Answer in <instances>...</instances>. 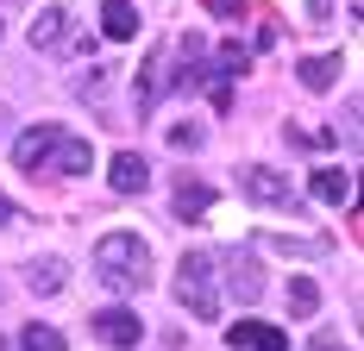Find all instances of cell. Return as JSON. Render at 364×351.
<instances>
[{"mask_svg":"<svg viewBox=\"0 0 364 351\" xmlns=\"http://www.w3.org/2000/svg\"><path fill=\"white\" fill-rule=\"evenodd\" d=\"M13 163L26 176H88L95 170V144L63 132V126H26L13 144Z\"/></svg>","mask_w":364,"mask_h":351,"instance_id":"obj_1","label":"cell"},{"mask_svg":"<svg viewBox=\"0 0 364 351\" xmlns=\"http://www.w3.org/2000/svg\"><path fill=\"white\" fill-rule=\"evenodd\" d=\"M95 276L107 282L113 295H139L151 282V245L139 232H107V239L95 245Z\"/></svg>","mask_w":364,"mask_h":351,"instance_id":"obj_2","label":"cell"},{"mask_svg":"<svg viewBox=\"0 0 364 351\" xmlns=\"http://www.w3.org/2000/svg\"><path fill=\"white\" fill-rule=\"evenodd\" d=\"M176 301L195 320H220V257H214V251H188V257H182Z\"/></svg>","mask_w":364,"mask_h":351,"instance_id":"obj_3","label":"cell"},{"mask_svg":"<svg viewBox=\"0 0 364 351\" xmlns=\"http://www.w3.org/2000/svg\"><path fill=\"white\" fill-rule=\"evenodd\" d=\"M88 333H95L107 351H132L139 339H145V320L132 314V308H101V314L88 320Z\"/></svg>","mask_w":364,"mask_h":351,"instance_id":"obj_4","label":"cell"},{"mask_svg":"<svg viewBox=\"0 0 364 351\" xmlns=\"http://www.w3.org/2000/svg\"><path fill=\"white\" fill-rule=\"evenodd\" d=\"M214 257H220V270H226V276H220L226 295H239V301H257V295H264V270H257L252 251H214Z\"/></svg>","mask_w":364,"mask_h":351,"instance_id":"obj_5","label":"cell"},{"mask_svg":"<svg viewBox=\"0 0 364 351\" xmlns=\"http://www.w3.org/2000/svg\"><path fill=\"white\" fill-rule=\"evenodd\" d=\"M239 195H252L257 207H289V201H295L289 176H277L270 163H245V170H239Z\"/></svg>","mask_w":364,"mask_h":351,"instance_id":"obj_6","label":"cell"},{"mask_svg":"<svg viewBox=\"0 0 364 351\" xmlns=\"http://www.w3.org/2000/svg\"><path fill=\"white\" fill-rule=\"evenodd\" d=\"M26 38H32V50L57 57V50H70V38H75V13H70V6H44Z\"/></svg>","mask_w":364,"mask_h":351,"instance_id":"obj_7","label":"cell"},{"mask_svg":"<svg viewBox=\"0 0 364 351\" xmlns=\"http://www.w3.org/2000/svg\"><path fill=\"white\" fill-rule=\"evenodd\" d=\"M226 345H232V351H289V339H283V326L239 320V326H226Z\"/></svg>","mask_w":364,"mask_h":351,"instance_id":"obj_8","label":"cell"},{"mask_svg":"<svg viewBox=\"0 0 364 351\" xmlns=\"http://www.w3.org/2000/svg\"><path fill=\"white\" fill-rule=\"evenodd\" d=\"M107 182H113V195H145L151 188V163L139 157V151H119L107 163Z\"/></svg>","mask_w":364,"mask_h":351,"instance_id":"obj_9","label":"cell"},{"mask_svg":"<svg viewBox=\"0 0 364 351\" xmlns=\"http://www.w3.org/2000/svg\"><path fill=\"white\" fill-rule=\"evenodd\" d=\"M164 88H170V75H164V44H157V50L145 57V70H139V88H132L139 113H145V107H157V94H164Z\"/></svg>","mask_w":364,"mask_h":351,"instance_id":"obj_10","label":"cell"},{"mask_svg":"<svg viewBox=\"0 0 364 351\" xmlns=\"http://www.w3.org/2000/svg\"><path fill=\"white\" fill-rule=\"evenodd\" d=\"M308 195H314L321 207H346V201H352V176H346V170H314Z\"/></svg>","mask_w":364,"mask_h":351,"instance_id":"obj_11","label":"cell"},{"mask_svg":"<svg viewBox=\"0 0 364 351\" xmlns=\"http://www.w3.org/2000/svg\"><path fill=\"white\" fill-rule=\"evenodd\" d=\"M101 32L119 38V44L139 38V6H132V0H101Z\"/></svg>","mask_w":364,"mask_h":351,"instance_id":"obj_12","label":"cell"},{"mask_svg":"<svg viewBox=\"0 0 364 351\" xmlns=\"http://www.w3.org/2000/svg\"><path fill=\"white\" fill-rule=\"evenodd\" d=\"M301 88H314V94H327L333 82H339V75H346V63H339V57H308V63H301Z\"/></svg>","mask_w":364,"mask_h":351,"instance_id":"obj_13","label":"cell"},{"mask_svg":"<svg viewBox=\"0 0 364 351\" xmlns=\"http://www.w3.org/2000/svg\"><path fill=\"white\" fill-rule=\"evenodd\" d=\"M257 245H270V251H283V257H327V239H289V232H257Z\"/></svg>","mask_w":364,"mask_h":351,"instance_id":"obj_14","label":"cell"},{"mask_svg":"<svg viewBox=\"0 0 364 351\" xmlns=\"http://www.w3.org/2000/svg\"><path fill=\"white\" fill-rule=\"evenodd\" d=\"M26 288H32V295H57V288H63V264H57V257H38L32 270H26Z\"/></svg>","mask_w":364,"mask_h":351,"instance_id":"obj_15","label":"cell"},{"mask_svg":"<svg viewBox=\"0 0 364 351\" xmlns=\"http://www.w3.org/2000/svg\"><path fill=\"white\" fill-rule=\"evenodd\" d=\"M289 314L295 320L321 314V288H314V276H289Z\"/></svg>","mask_w":364,"mask_h":351,"instance_id":"obj_16","label":"cell"},{"mask_svg":"<svg viewBox=\"0 0 364 351\" xmlns=\"http://www.w3.org/2000/svg\"><path fill=\"white\" fill-rule=\"evenodd\" d=\"M208 207H214V195H208L201 182H182V188H176V213H182V220H188V213H208Z\"/></svg>","mask_w":364,"mask_h":351,"instance_id":"obj_17","label":"cell"},{"mask_svg":"<svg viewBox=\"0 0 364 351\" xmlns=\"http://www.w3.org/2000/svg\"><path fill=\"white\" fill-rule=\"evenodd\" d=\"M19 351H63V333L57 326H26L19 333Z\"/></svg>","mask_w":364,"mask_h":351,"instance_id":"obj_18","label":"cell"},{"mask_svg":"<svg viewBox=\"0 0 364 351\" xmlns=\"http://www.w3.org/2000/svg\"><path fill=\"white\" fill-rule=\"evenodd\" d=\"M107 75L113 70H88L82 82H75V94H82V101H101V94H107Z\"/></svg>","mask_w":364,"mask_h":351,"instance_id":"obj_19","label":"cell"},{"mask_svg":"<svg viewBox=\"0 0 364 351\" xmlns=\"http://www.w3.org/2000/svg\"><path fill=\"white\" fill-rule=\"evenodd\" d=\"M289 139H295V144H314V151H327V144H333V132H321V126H295Z\"/></svg>","mask_w":364,"mask_h":351,"instance_id":"obj_20","label":"cell"},{"mask_svg":"<svg viewBox=\"0 0 364 351\" xmlns=\"http://www.w3.org/2000/svg\"><path fill=\"white\" fill-rule=\"evenodd\" d=\"M170 144H176V151H201V126H176Z\"/></svg>","mask_w":364,"mask_h":351,"instance_id":"obj_21","label":"cell"},{"mask_svg":"<svg viewBox=\"0 0 364 351\" xmlns=\"http://www.w3.org/2000/svg\"><path fill=\"white\" fill-rule=\"evenodd\" d=\"M208 6H214L220 19H239V13H245V0H208Z\"/></svg>","mask_w":364,"mask_h":351,"instance_id":"obj_22","label":"cell"},{"mask_svg":"<svg viewBox=\"0 0 364 351\" xmlns=\"http://www.w3.org/2000/svg\"><path fill=\"white\" fill-rule=\"evenodd\" d=\"M0 226H19V207H13L6 195H0Z\"/></svg>","mask_w":364,"mask_h":351,"instance_id":"obj_23","label":"cell"},{"mask_svg":"<svg viewBox=\"0 0 364 351\" xmlns=\"http://www.w3.org/2000/svg\"><path fill=\"white\" fill-rule=\"evenodd\" d=\"M308 13H314V19H327V13H333V0H308Z\"/></svg>","mask_w":364,"mask_h":351,"instance_id":"obj_24","label":"cell"},{"mask_svg":"<svg viewBox=\"0 0 364 351\" xmlns=\"http://www.w3.org/2000/svg\"><path fill=\"white\" fill-rule=\"evenodd\" d=\"M314 351H346V345H333V339H314Z\"/></svg>","mask_w":364,"mask_h":351,"instance_id":"obj_25","label":"cell"},{"mask_svg":"<svg viewBox=\"0 0 364 351\" xmlns=\"http://www.w3.org/2000/svg\"><path fill=\"white\" fill-rule=\"evenodd\" d=\"M0 351H6V345H0Z\"/></svg>","mask_w":364,"mask_h":351,"instance_id":"obj_26","label":"cell"}]
</instances>
